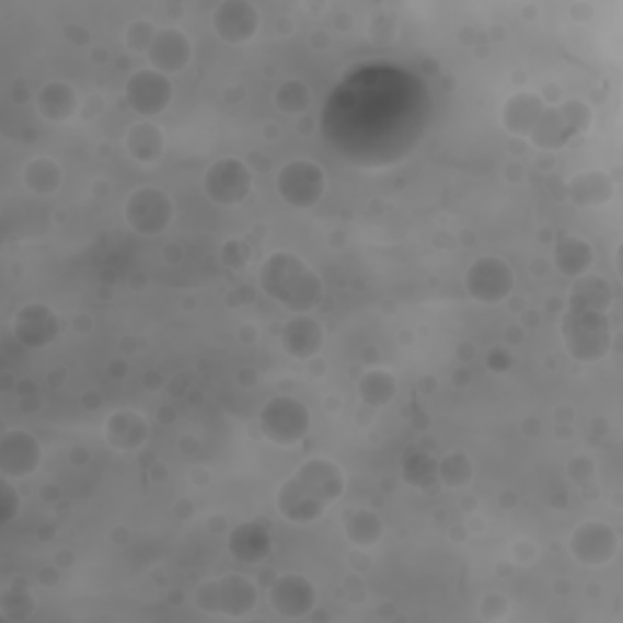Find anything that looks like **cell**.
<instances>
[{
    "label": "cell",
    "mask_w": 623,
    "mask_h": 623,
    "mask_svg": "<svg viewBox=\"0 0 623 623\" xmlns=\"http://www.w3.org/2000/svg\"><path fill=\"white\" fill-rule=\"evenodd\" d=\"M149 439V422L137 409H117L105 422V441L113 451L135 453Z\"/></svg>",
    "instance_id": "18"
},
{
    "label": "cell",
    "mask_w": 623,
    "mask_h": 623,
    "mask_svg": "<svg viewBox=\"0 0 623 623\" xmlns=\"http://www.w3.org/2000/svg\"><path fill=\"white\" fill-rule=\"evenodd\" d=\"M368 37L373 39L376 45H388V42H392V37H395V23H392V20H388V18L370 20Z\"/></svg>",
    "instance_id": "39"
},
{
    "label": "cell",
    "mask_w": 623,
    "mask_h": 623,
    "mask_svg": "<svg viewBox=\"0 0 623 623\" xmlns=\"http://www.w3.org/2000/svg\"><path fill=\"white\" fill-rule=\"evenodd\" d=\"M23 183L32 195L49 198V195L61 191L64 171L51 157H35L27 161V166L23 169Z\"/></svg>",
    "instance_id": "28"
},
{
    "label": "cell",
    "mask_w": 623,
    "mask_h": 623,
    "mask_svg": "<svg viewBox=\"0 0 623 623\" xmlns=\"http://www.w3.org/2000/svg\"><path fill=\"white\" fill-rule=\"evenodd\" d=\"M35 611V597L30 595V589L25 587V582L20 585H8L0 595V616L5 621H27Z\"/></svg>",
    "instance_id": "31"
},
{
    "label": "cell",
    "mask_w": 623,
    "mask_h": 623,
    "mask_svg": "<svg viewBox=\"0 0 623 623\" xmlns=\"http://www.w3.org/2000/svg\"><path fill=\"white\" fill-rule=\"evenodd\" d=\"M273 105L286 115H304L312 105L310 85L300 79L282 81L276 89V93H273Z\"/></svg>",
    "instance_id": "30"
},
{
    "label": "cell",
    "mask_w": 623,
    "mask_h": 623,
    "mask_svg": "<svg viewBox=\"0 0 623 623\" xmlns=\"http://www.w3.org/2000/svg\"><path fill=\"white\" fill-rule=\"evenodd\" d=\"M429 473L436 475V465L431 463V458H426V455H412L407 465H404V477H407V483H412V485H414V480H417V475H422L419 487H424Z\"/></svg>",
    "instance_id": "37"
},
{
    "label": "cell",
    "mask_w": 623,
    "mask_h": 623,
    "mask_svg": "<svg viewBox=\"0 0 623 623\" xmlns=\"http://www.w3.org/2000/svg\"><path fill=\"white\" fill-rule=\"evenodd\" d=\"M42 443L25 429H8L0 436V473L8 480H25L42 465Z\"/></svg>",
    "instance_id": "13"
},
{
    "label": "cell",
    "mask_w": 623,
    "mask_h": 623,
    "mask_svg": "<svg viewBox=\"0 0 623 623\" xmlns=\"http://www.w3.org/2000/svg\"><path fill=\"white\" fill-rule=\"evenodd\" d=\"M567 475H570L573 483L582 489L597 485V468L585 455H577L570 463H567Z\"/></svg>",
    "instance_id": "36"
},
{
    "label": "cell",
    "mask_w": 623,
    "mask_h": 623,
    "mask_svg": "<svg viewBox=\"0 0 623 623\" xmlns=\"http://www.w3.org/2000/svg\"><path fill=\"white\" fill-rule=\"evenodd\" d=\"M545 105L549 103H545L539 93L531 91L514 93L505 103V107H501V125L507 127L509 135L527 139L535 123H539V117L543 115Z\"/></svg>",
    "instance_id": "21"
},
{
    "label": "cell",
    "mask_w": 623,
    "mask_h": 623,
    "mask_svg": "<svg viewBox=\"0 0 623 623\" xmlns=\"http://www.w3.org/2000/svg\"><path fill=\"white\" fill-rule=\"evenodd\" d=\"M157 35H159V30L154 23H149V20H135V23L129 25L125 32V45L129 51L147 54L149 47L154 45Z\"/></svg>",
    "instance_id": "34"
},
{
    "label": "cell",
    "mask_w": 623,
    "mask_h": 623,
    "mask_svg": "<svg viewBox=\"0 0 623 623\" xmlns=\"http://www.w3.org/2000/svg\"><path fill=\"white\" fill-rule=\"evenodd\" d=\"M35 105L47 123L64 125L81 111V95L69 81H49L35 95Z\"/></svg>",
    "instance_id": "20"
},
{
    "label": "cell",
    "mask_w": 623,
    "mask_h": 623,
    "mask_svg": "<svg viewBox=\"0 0 623 623\" xmlns=\"http://www.w3.org/2000/svg\"><path fill=\"white\" fill-rule=\"evenodd\" d=\"M268 604L280 619H304L316 607V587L310 577L286 573L270 585Z\"/></svg>",
    "instance_id": "14"
},
{
    "label": "cell",
    "mask_w": 623,
    "mask_h": 623,
    "mask_svg": "<svg viewBox=\"0 0 623 623\" xmlns=\"http://www.w3.org/2000/svg\"><path fill=\"white\" fill-rule=\"evenodd\" d=\"M553 258H555V268L561 270L563 276L575 280V278L585 276V273L592 270L595 249H592V244L585 242L582 236L563 232L555 242Z\"/></svg>",
    "instance_id": "24"
},
{
    "label": "cell",
    "mask_w": 623,
    "mask_h": 623,
    "mask_svg": "<svg viewBox=\"0 0 623 623\" xmlns=\"http://www.w3.org/2000/svg\"><path fill=\"white\" fill-rule=\"evenodd\" d=\"M280 346L295 360H312L324 348V326L312 314H292L280 330Z\"/></svg>",
    "instance_id": "17"
},
{
    "label": "cell",
    "mask_w": 623,
    "mask_h": 623,
    "mask_svg": "<svg viewBox=\"0 0 623 623\" xmlns=\"http://www.w3.org/2000/svg\"><path fill=\"white\" fill-rule=\"evenodd\" d=\"M212 30L224 45H246L261 30V13L249 0H222L212 10Z\"/></svg>",
    "instance_id": "12"
},
{
    "label": "cell",
    "mask_w": 623,
    "mask_h": 623,
    "mask_svg": "<svg viewBox=\"0 0 623 623\" xmlns=\"http://www.w3.org/2000/svg\"><path fill=\"white\" fill-rule=\"evenodd\" d=\"M258 429L270 443L292 448L308 439L312 431V414L298 397L280 395L268 400L258 414Z\"/></svg>",
    "instance_id": "5"
},
{
    "label": "cell",
    "mask_w": 623,
    "mask_h": 623,
    "mask_svg": "<svg viewBox=\"0 0 623 623\" xmlns=\"http://www.w3.org/2000/svg\"><path fill=\"white\" fill-rule=\"evenodd\" d=\"M20 514V495L8 477L0 480V523L10 527Z\"/></svg>",
    "instance_id": "35"
},
{
    "label": "cell",
    "mask_w": 623,
    "mask_h": 623,
    "mask_svg": "<svg viewBox=\"0 0 623 623\" xmlns=\"http://www.w3.org/2000/svg\"><path fill=\"white\" fill-rule=\"evenodd\" d=\"M480 614L487 621H499L509 614V599L501 595H487L480 604Z\"/></svg>",
    "instance_id": "38"
},
{
    "label": "cell",
    "mask_w": 623,
    "mask_h": 623,
    "mask_svg": "<svg viewBox=\"0 0 623 623\" xmlns=\"http://www.w3.org/2000/svg\"><path fill=\"white\" fill-rule=\"evenodd\" d=\"M614 304V288L611 282L595 273H585L573 280L570 292H567V308L587 310V312H607Z\"/></svg>",
    "instance_id": "23"
},
{
    "label": "cell",
    "mask_w": 623,
    "mask_h": 623,
    "mask_svg": "<svg viewBox=\"0 0 623 623\" xmlns=\"http://www.w3.org/2000/svg\"><path fill=\"white\" fill-rule=\"evenodd\" d=\"M173 217H176V205L171 195L154 185L132 191L125 203V222L141 236L163 234L173 224Z\"/></svg>",
    "instance_id": "7"
},
{
    "label": "cell",
    "mask_w": 623,
    "mask_h": 623,
    "mask_svg": "<svg viewBox=\"0 0 623 623\" xmlns=\"http://www.w3.org/2000/svg\"><path fill=\"white\" fill-rule=\"evenodd\" d=\"M203 188L207 198L215 205H242L251 195V191H254V173H251V169L242 159L227 157L215 161L212 166L205 171Z\"/></svg>",
    "instance_id": "9"
},
{
    "label": "cell",
    "mask_w": 623,
    "mask_h": 623,
    "mask_svg": "<svg viewBox=\"0 0 623 623\" xmlns=\"http://www.w3.org/2000/svg\"><path fill=\"white\" fill-rule=\"evenodd\" d=\"M509 354L505 351V348H492L489 356H487V366L495 370V373H505V370L509 368Z\"/></svg>",
    "instance_id": "41"
},
{
    "label": "cell",
    "mask_w": 623,
    "mask_h": 623,
    "mask_svg": "<svg viewBox=\"0 0 623 623\" xmlns=\"http://www.w3.org/2000/svg\"><path fill=\"white\" fill-rule=\"evenodd\" d=\"M276 191L292 210H310L326 193V173L312 159H292L278 171Z\"/></svg>",
    "instance_id": "6"
},
{
    "label": "cell",
    "mask_w": 623,
    "mask_h": 623,
    "mask_svg": "<svg viewBox=\"0 0 623 623\" xmlns=\"http://www.w3.org/2000/svg\"><path fill=\"white\" fill-rule=\"evenodd\" d=\"M358 395L370 409L388 407L397 397V378L385 368H370L358 380Z\"/></svg>",
    "instance_id": "29"
},
{
    "label": "cell",
    "mask_w": 623,
    "mask_h": 623,
    "mask_svg": "<svg viewBox=\"0 0 623 623\" xmlns=\"http://www.w3.org/2000/svg\"><path fill=\"white\" fill-rule=\"evenodd\" d=\"M125 97L139 117H159L173 101V83L154 69H139L127 79Z\"/></svg>",
    "instance_id": "11"
},
{
    "label": "cell",
    "mask_w": 623,
    "mask_h": 623,
    "mask_svg": "<svg viewBox=\"0 0 623 623\" xmlns=\"http://www.w3.org/2000/svg\"><path fill=\"white\" fill-rule=\"evenodd\" d=\"M222 261L229 268H242L249 261V249L242 242H227L222 249Z\"/></svg>",
    "instance_id": "40"
},
{
    "label": "cell",
    "mask_w": 623,
    "mask_h": 623,
    "mask_svg": "<svg viewBox=\"0 0 623 623\" xmlns=\"http://www.w3.org/2000/svg\"><path fill=\"white\" fill-rule=\"evenodd\" d=\"M557 111L565 117L567 127L573 129V135H585L589 132V127L595 123V113L592 107H589L585 101H579V97H567L565 103L557 105Z\"/></svg>",
    "instance_id": "33"
},
{
    "label": "cell",
    "mask_w": 623,
    "mask_h": 623,
    "mask_svg": "<svg viewBox=\"0 0 623 623\" xmlns=\"http://www.w3.org/2000/svg\"><path fill=\"white\" fill-rule=\"evenodd\" d=\"M567 200L577 207H601L614 200V181L604 171H582L565 185Z\"/></svg>",
    "instance_id": "22"
},
{
    "label": "cell",
    "mask_w": 623,
    "mask_h": 623,
    "mask_svg": "<svg viewBox=\"0 0 623 623\" xmlns=\"http://www.w3.org/2000/svg\"><path fill=\"white\" fill-rule=\"evenodd\" d=\"M465 292L480 304H501L517 286L514 268L499 256H480L465 270Z\"/></svg>",
    "instance_id": "8"
},
{
    "label": "cell",
    "mask_w": 623,
    "mask_h": 623,
    "mask_svg": "<svg viewBox=\"0 0 623 623\" xmlns=\"http://www.w3.org/2000/svg\"><path fill=\"white\" fill-rule=\"evenodd\" d=\"M61 320L45 302H30L13 320V334L25 348H47L59 338Z\"/></svg>",
    "instance_id": "15"
},
{
    "label": "cell",
    "mask_w": 623,
    "mask_h": 623,
    "mask_svg": "<svg viewBox=\"0 0 623 623\" xmlns=\"http://www.w3.org/2000/svg\"><path fill=\"white\" fill-rule=\"evenodd\" d=\"M561 338L570 358L577 364H599L611 351L614 332H611V320L607 312H587L570 310L563 314Z\"/></svg>",
    "instance_id": "3"
},
{
    "label": "cell",
    "mask_w": 623,
    "mask_h": 623,
    "mask_svg": "<svg viewBox=\"0 0 623 623\" xmlns=\"http://www.w3.org/2000/svg\"><path fill=\"white\" fill-rule=\"evenodd\" d=\"M149 69H154L163 76H176L191 67L193 61V45L188 35L178 27H163L154 39V45L147 51Z\"/></svg>",
    "instance_id": "16"
},
{
    "label": "cell",
    "mask_w": 623,
    "mask_h": 623,
    "mask_svg": "<svg viewBox=\"0 0 623 623\" xmlns=\"http://www.w3.org/2000/svg\"><path fill=\"white\" fill-rule=\"evenodd\" d=\"M227 549L232 553L234 561L244 565H258L264 563L273 551L270 531L256 521L236 523V527L229 531Z\"/></svg>",
    "instance_id": "19"
},
{
    "label": "cell",
    "mask_w": 623,
    "mask_h": 623,
    "mask_svg": "<svg viewBox=\"0 0 623 623\" xmlns=\"http://www.w3.org/2000/svg\"><path fill=\"white\" fill-rule=\"evenodd\" d=\"M575 135L555 105H545L539 123L531 129L529 141L541 151H561Z\"/></svg>",
    "instance_id": "26"
},
{
    "label": "cell",
    "mask_w": 623,
    "mask_h": 623,
    "mask_svg": "<svg viewBox=\"0 0 623 623\" xmlns=\"http://www.w3.org/2000/svg\"><path fill=\"white\" fill-rule=\"evenodd\" d=\"M127 154L132 157L137 163H157L161 161L163 151H166V135L163 129L151 123V119H139L125 137Z\"/></svg>",
    "instance_id": "25"
},
{
    "label": "cell",
    "mask_w": 623,
    "mask_h": 623,
    "mask_svg": "<svg viewBox=\"0 0 623 623\" xmlns=\"http://www.w3.org/2000/svg\"><path fill=\"white\" fill-rule=\"evenodd\" d=\"M258 286L292 314H310L324 302L320 273L292 251H276L261 264Z\"/></svg>",
    "instance_id": "2"
},
{
    "label": "cell",
    "mask_w": 623,
    "mask_h": 623,
    "mask_svg": "<svg viewBox=\"0 0 623 623\" xmlns=\"http://www.w3.org/2000/svg\"><path fill=\"white\" fill-rule=\"evenodd\" d=\"M346 492V475L330 458H308L295 473L282 480L276 492V509L295 527H310L320 521Z\"/></svg>",
    "instance_id": "1"
},
{
    "label": "cell",
    "mask_w": 623,
    "mask_h": 623,
    "mask_svg": "<svg viewBox=\"0 0 623 623\" xmlns=\"http://www.w3.org/2000/svg\"><path fill=\"white\" fill-rule=\"evenodd\" d=\"M436 477L448 489H461L473 483V461L463 453H448L443 461L436 465Z\"/></svg>",
    "instance_id": "32"
},
{
    "label": "cell",
    "mask_w": 623,
    "mask_h": 623,
    "mask_svg": "<svg viewBox=\"0 0 623 623\" xmlns=\"http://www.w3.org/2000/svg\"><path fill=\"white\" fill-rule=\"evenodd\" d=\"M344 533H346L348 543L356 545V549L360 551H366L380 543L382 533H385V527H382V519L373 509L358 507V509L346 511Z\"/></svg>",
    "instance_id": "27"
},
{
    "label": "cell",
    "mask_w": 623,
    "mask_h": 623,
    "mask_svg": "<svg viewBox=\"0 0 623 623\" xmlns=\"http://www.w3.org/2000/svg\"><path fill=\"white\" fill-rule=\"evenodd\" d=\"M619 533L607 521H582L570 533L567 551L585 567H604L619 553Z\"/></svg>",
    "instance_id": "10"
},
{
    "label": "cell",
    "mask_w": 623,
    "mask_h": 623,
    "mask_svg": "<svg viewBox=\"0 0 623 623\" xmlns=\"http://www.w3.org/2000/svg\"><path fill=\"white\" fill-rule=\"evenodd\" d=\"M195 607L210 616L244 619L258 607V589L239 573L207 579L195 589Z\"/></svg>",
    "instance_id": "4"
}]
</instances>
